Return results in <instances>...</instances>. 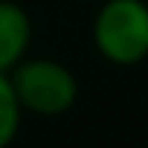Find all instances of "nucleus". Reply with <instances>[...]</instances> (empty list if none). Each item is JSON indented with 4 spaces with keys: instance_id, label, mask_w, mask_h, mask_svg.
Masks as SVG:
<instances>
[{
    "instance_id": "1",
    "label": "nucleus",
    "mask_w": 148,
    "mask_h": 148,
    "mask_svg": "<svg viewBox=\"0 0 148 148\" xmlns=\"http://www.w3.org/2000/svg\"><path fill=\"white\" fill-rule=\"evenodd\" d=\"M96 52L116 64L134 67L148 58V3L145 0H105L93 18Z\"/></svg>"
},
{
    "instance_id": "2",
    "label": "nucleus",
    "mask_w": 148,
    "mask_h": 148,
    "mask_svg": "<svg viewBox=\"0 0 148 148\" xmlns=\"http://www.w3.org/2000/svg\"><path fill=\"white\" fill-rule=\"evenodd\" d=\"M9 82L23 110L38 116H61L79 99V79L52 58H23L9 70Z\"/></svg>"
},
{
    "instance_id": "3",
    "label": "nucleus",
    "mask_w": 148,
    "mask_h": 148,
    "mask_svg": "<svg viewBox=\"0 0 148 148\" xmlns=\"http://www.w3.org/2000/svg\"><path fill=\"white\" fill-rule=\"evenodd\" d=\"M32 41V21L15 0H0V73H9L26 58Z\"/></svg>"
},
{
    "instance_id": "4",
    "label": "nucleus",
    "mask_w": 148,
    "mask_h": 148,
    "mask_svg": "<svg viewBox=\"0 0 148 148\" xmlns=\"http://www.w3.org/2000/svg\"><path fill=\"white\" fill-rule=\"evenodd\" d=\"M21 102L9 82V73H0V148H6L21 131Z\"/></svg>"
},
{
    "instance_id": "5",
    "label": "nucleus",
    "mask_w": 148,
    "mask_h": 148,
    "mask_svg": "<svg viewBox=\"0 0 148 148\" xmlns=\"http://www.w3.org/2000/svg\"><path fill=\"white\" fill-rule=\"evenodd\" d=\"M145 3H148V0H145Z\"/></svg>"
}]
</instances>
